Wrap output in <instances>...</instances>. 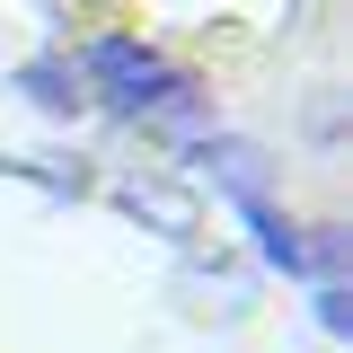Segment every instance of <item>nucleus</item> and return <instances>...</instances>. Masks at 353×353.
<instances>
[{"label": "nucleus", "mask_w": 353, "mask_h": 353, "mask_svg": "<svg viewBox=\"0 0 353 353\" xmlns=\"http://www.w3.org/2000/svg\"><path fill=\"white\" fill-rule=\"evenodd\" d=\"M80 80L106 97V106H124V115H159L176 88V71L150 53V44H132V36H106V44H88V62H80Z\"/></svg>", "instance_id": "1"}, {"label": "nucleus", "mask_w": 353, "mask_h": 353, "mask_svg": "<svg viewBox=\"0 0 353 353\" xmlns=\"http://www.w3.org/2000/svg\"><path fill=\"white\" fill-rule=\"evenodd\" d=\"M185 159H194V176L221 185L230 203H265V185H274V159H265L256 141H239V132H194Z\"/></svg>", "instance_id": "2"}, {"label": "nucleus", "mask_w": 353, "mask_h": 353, "mask_svg": "<svg viewBox=\"0 0 353 353\" xmlns=\"http://www.w3.org/2000/svg\"><path fill=\"white\" fill-rule=\"evenodd\" d=\"M115 212L141 221V230H159V239H194L203 203H194L176 176H124V185H115Z\"/></svg>", "instance_id": "3"}, {"label": "nucleus", "mask_w": 353, "mask_h": 353, "mask_svg": "<svg viewBox=\"0 0 353 353\" xmlns=\"http://www.w3.org/2000/svg\"><path fill=\"white\" fill-rule=\"evenodd\" d=\"M176 301L203 309V318H248V309H256V283H248L230 256H185L176 265Z\"/></svg>", "instance_id": "4"}, {"label": "nucleus", "mask_w": 353, "mask_h": 353, "mask_svg": "<svg viewBox=\"0 0 353 353\" xmlns=\"http://www.w3.org/2000/svg\"><path fill=\"white\" fill-rule=\"evenodd\" d=\"M18 97H27V106H44L53 124L88 115V80H80V62H62V53H36V62L18 71Z\"/></svg>", "instance_id": "5"}, {"label": "nucleus", "mask_w": 353, "mask_h": 353, "mask_svg": "<svg viewBox=\"0 0 353 353\" xmlns=\"http://www.w3.org/2000/svg\"><path fill=\"white\" fill-rule=\"evenodd\" d=\"M301 141H309V150H336V141H345V88H336V80H318L301 97Z\"/></svg>", "instance_id": "6"}, {"label": "nucleus", "mask_w": 353, "mask_h": 353, "mask_svg": "<svg viewBox=\"0 0 353 353\" xmlns=\"http://www.w3.org/2000/svg\"><path fill=\"white\" fill-rule=\"evenodd\" d=\"M318 327H327V336H345V327H353V301H345V283H318Z\"/></svg>", "instance_id": "7"}]
</instances>
